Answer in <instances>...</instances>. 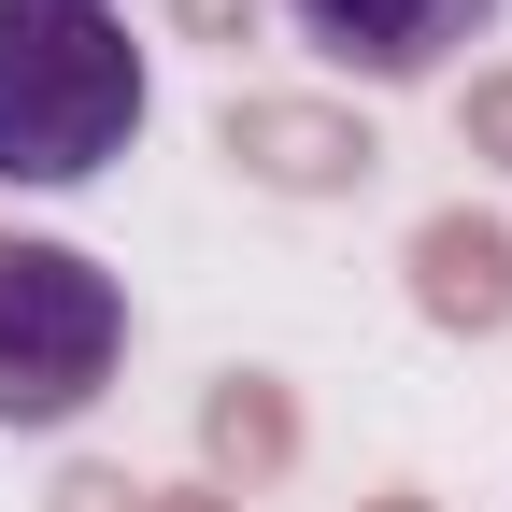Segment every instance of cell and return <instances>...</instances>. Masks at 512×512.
<instances>
[{
	"label": "cell",
	"mask_w": 512,
	"mask_h": 512,
	"mask_svg": "<svg viewBox=\"0 0 512 512\" xmlns=\"http://www.w3.org/2000/svg\"><path fill=\"white\" fill-rule=\"evenodd\" d=\"M143 43L100 0H0V185H100L143 143Z\"/></svg>",
	"instance_id": "cell-1"
},
{
	"label": "cell",
	"mask_w": 512,
	"mask_h": 512,
	"mask_svg": "<svg viewBox=\"0 0 512 512\" xmlns=\"http://www.w3.org/2000/svg\"><path fill=\"white\" fill-rule=\"evenodd\" d=\"M128 370V285L72 242H0V427H72Z\"/></svg>",
	"instance_id": "cell-2"
},
{
	"label": "cell",
	"mask_w": 512,
	"mask_h": 512,
	"mask_svg": "<svg viewBox=\"0 0 512 512\" xmlns=\"http://www.w3.org/2000/svg\"><path fill=\"white\" fill-rule=\"evenodd\" d=\"M285 29L356 86H427L498 29V0H285Z\"/></svg>",
	"instance_id": "cell-3"
},
{
	"label": "cell",
	"mask_w": 512,
	"mask_h": 512,
	"mask_svg": "<svg viewBox=\"0 0 512 512\" xmlns=\"http://www.w3.org/2000/svg\"><path fill=\"white\" fill-rule=\"evenodd\" d=\"M228 143H256V171H285V185H328V171L370 157V143H342V128H313V114H228Z\"/></svg>",
	"instance_id": "cell-4"
},
{
	"label": "cell",
	"mask_w": 512,
	"mask_h": 512,
	"mask_svg": "<svg viewBox=\"0 0 512 512\" xmlns=\"http://www.w3.org/2000/svg\"><path fill=\"white\" fill-rule=\"evenodd\" d=\"M427 271H441V285H427L441 313H512V285H498V242H470V228H441V242H427Z\"/></svg>",
	"instance_id": "cell-5"
},
{
	"label": "cell",
	"mask_w": 512,
	"mask_h": 512,
	"mask_svg": "<svg viewBox=\"0 0 512 512\" xmlns=\"http://www.w3.org/2000/svg\"><path fill=\"white\" fill-rule=\"evenodd\" d=\"M100 15H114V0H100Z\"/></svg>",
	"instance_id": "cell-6"
}]
</instances>
